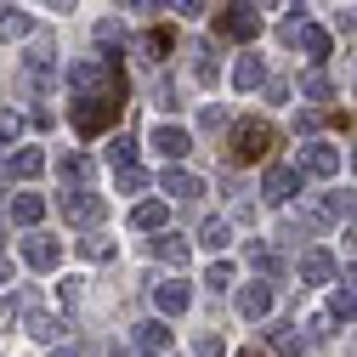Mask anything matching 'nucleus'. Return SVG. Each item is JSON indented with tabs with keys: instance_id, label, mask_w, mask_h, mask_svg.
Listing matches in <instances>:
<instances>
[{
	"instance_id": "1",
	"label": "nucleus",
	"mask_w": 357,
	"mask_h": 357,
	"mask_svg": "<svg viewBox=\"0 0 357 357\" xmlns=\"http://www.w3.org/2000/svg\"><path fill=\"white\" fill-rule=\"evenodd\" d=\"M68 91L74 97H125V79L114 57H79L68 68Z\"/></svg>"
},
{
	"instance_id": "2",
	"label": "nucleus",
	"mask_w": 357,
	"mask_h": 357,
	"mask_svg": "<svg viewBox=\"0 0 357 357\" xmlns=\"http://www.w3.org/2000/svg\"><path fill=\"white\" fill-rule=\"evenodd\" d=\"M357 215V199L351 193H318L306 210H301V227L306 233H329V227H340V221H351Z\"/></svg>"
},
{
	"instance_id": "3",
	"label": "nucleus",
	"mask_w": 357,
	"mask_h": 357,
	"mask_svg": "<svg viewBox=\"0 0 357 357\" xmlns=\"http://www.w3.org/2000/svg\"><path fill=\"white\" fill-rule=\"evenodd\" d=\"M68 119H74V137H97L119 119V97H74Z\"/></svg>"
},
{
	"instance_id": "4",
	"label": "nucleus",
	"mask_w": 357,
	"mask_h": 357,
	"mask_svg": "<svg viewBox=\"0 0 357 357\" xmlns=\"http://www.w3.org/2000/svg\"><path fill=\"white\" fill-rule=\"evenodd\" d=\"M23 79L34 85L40 97H46L52 85H57V46H52V34H34V57L23 63Z\"/></svg>"
},
{
	"instance_id": "5",
	"label": "nucleus",
	"mask_w": 357,
	"mask_h": 357,
	"mask_svg": "<svg viewBox=\"0 0 357 357\" xmlns=\"http://www.w3.org/2000/svg\"><path fill=\"white\" fill-rule=\"evenodd\" d=\"M301 182H306L301 165H266V176H261V199H266V204H289V199L301 193Z\"/></svg>"
},
{
	"instance_id": "6",
	"label": "nucleus",
	"mask_w": 357,
	"mask_h": 357,
	"mask_svg": "<svg viewBox=\"0 0 357 357\" xmlns=\"http://www.w3.org/2000/svg\"><path fill=\"white\" fill-rule=\"evenodd\" d=\"M57 210H63V215L74 221V227H97V221L108 215V204H102V199H97L91 188H68V193L57 199Z\"/></svg>"
},
{
	"instance_id": "7",
	"label": "nucleus",
	"mask_w": 357,
	"mask_h": 357,
	"mask_svg": "<svg viewBox=\"0 0 357 357\" xmlns=\"http://www.w3.org/2000/svg\"><path fill=\"white\" fill-rule=\"evenodd\" d=\"M215 34H221V40H255V34H261V12L244 6V0H238V6H221V12H215Z\"/></svg>"
},
{
	"instance_id": "8",
	"label": "nucleus",
	"mask_w": 357,
	"mask_h": 357,
	"mask_svg": "<svg viewBox=\"0 0 357 357\" xmlns=\"http://www.w3.org/2000/svg\"><path fill=\"white\" fill-rule=\"evenodd\" d=\"M148 148L165 159V165H182L188 153H193V137H188V130L182 125H170V119H159L153 125V137H148Z\"/></svg>"
},
{
	"instance_id": "9",
	"label": "nucleus",
	"mask_w": 357,
	"mask_h": 357,
	"mask_svg": "<svg viewBox=\"0 0 357 357\" xmlns=\"http://www.w3.org/2000/svg\"><path fill=\"white\" fill-rule=\"evenodd\" d=\"M266 148H273V130L255 125V119H238L233 125V159L250 165V159H266Z\"/></svg>"
},
{
	"instance_id": "10",
	"label": "nucleus",
	"mask_w": 357,
	"mask_h": 357,
	"mask_svg": "<svg viewBox=\"0 0 357 357\" xmlns=\"http://www.w3.org/2000/svg\"><path fill=\"white\" fill-rule=\"evenodd\" d=\"M284 40L289 46H301L312 63H324L329 57V29H318V23H306V17H295V23H284Z\"/></svg>"
},
{
	"instance_id": "11",
	"label": "nucleus",
	"mask_w": 357,
	"mask_h": 357,
	"mask_svg": "<svg viewBox=\"0 0 357 357\" xmlns=\"http://www.w3.org/2000/svg\"><path fill=\"white\" fill-rule=\"evenodd\" d=\"M295 165H301L306 176H318V182H329V176H340V148H335V142H306Z\"/></svg>"
},
{
	"instance_id": "12",
	"label": "nucleus",
	"mask_w": 357,
	"mask_h": 357,
	"mask_svg": "<svg viewBox=\"0 0 357 357\" xmlns=\"http://www.w3.org/2000/svg\"><path fill=\"white\" fill-rule=\"evenodd\" d=\"M23 266L52 273V266H63V244H57L52 233H29V238H23Z\"/></svg>"
},
{
	"instance_id": "13",
	"label": "nucleus",
	"mask_w": 357,
	"mask_h": 357,
	"mask_svg": "<svg viewBox=\"0 0 357 357\" xmlns=\"http://www.w3.org/2000/svg\"><path fill=\"white\" fill-rule=\"evenodd\" d=\"M188 306H193V289H188L182 278H165V284H153V312H159V318H182Z\"/></svg>"
},
{
	"instance_id": "14",
	"label": "nucleus",
	"mask_w": 357,
	"mask_h": 357,
	"mask_svg": "<svg viewBox=\"0 0 357 357\" xmlns=\"http://www.w3.org/2000/svg\"><path fill=\"white\" fill-rule=\"evenodd\" d=\"M130 227L137 233H165L170 227V204L165 199H142L137 210H130Z\"/></svg>"
},
{
	"instance_id": "15",
	"label": "nucleus",
	"mask_w": 357,
	"mask_h": 357,
	"mask_svg": "<svg viewBox=\"0 0 357 357\" xmlns=\"http://www.w3.org/2000/svg\"><path fill=\"white\" fill-rule=\"evenodd\" d=\"M266 312H273V284H261V278L244 284V289H238V318L255 324V318H266Z\"/></svg>"
},
{
	"instance_id": "16",
	"label": "nucleus",
	"mask_w": 357,
	"mask_h": 357,
	"mask_svg": "<svg viewBox=\"0 0 357 357\" xmlns=\"http://www.w3.org/2000/svg\"><path fill=\"white\" fill-rule=\"evenodd\" d=\"M137 346H142L148 357H165V351L176 346V335H170L165 318H148V324H137Z\"/></svg>"
},
{
	"instance_id": "17",
	"label": "nucleus",
	"mask_w": 357,
	"mask_h": 357,
	"mask_svg": "<svg viewBox=\"0 0 357 357\" xmlns=\"http://www.w3.org/2000/svg\"><path fill=\"white\" fill-rule=\"evenodd\" d=\"M159 193H170V199H199V193H204V182H199L193 170H182V165H170V170L159 176Z\"/></svg>"
},
{
	"instance_id": "18",
	"label": "nucleus",
	"mask_w": 357,
	"mask_h": 357,
	"mask_svg": "<svg viewBox=\"0 0 357 357\" xmlns=\"http://www.w3.org/2000/svg\"><path fill=\"white\" fill-rule=\"evenodd\" d=\"M261 85H266V63L261 57H238L233 63V91L250 97V91H261Z\"/></svg>"
},
{
	"instance_id": "19",
	"label": "nucleus",
	"mask_w": 357,
	"mask_h": 357,
	"mask_svg": "<svg viewBox=\"0 0 357 357\" xmlns=\"http://www.w3.org/2000/svg\"><path fill=\"white\" fill-rule=\"evenodd\" d=\"M40 170H46V153H40V148H17V153H6V176H17V182H34Z\"/></svg>"
},
{
	"instance_id": "20",
	"label": "nucleus",
	"mask_w": 357,
	"mask_h": 357,
	"mask_svg": "<svg viewBox=\"0 0 357 357\" xmlns=\"http://www.w3.org/2000/svg\"><path fill=\"white\" fill-rule=\"evenodd\" d=\"M301 278L306 284H335V255L329 250H306L301 255Z\"/></svg>"
},
{
	"instance_id": "21",
	"label": "nucleus",
	"mask_w": 357,
	"mask_h": 357,
	"mask_svg": "<svg viewBox=\"0 0 357 357\" xmlns=\"http://www.w3.org/2000/svg\"><path fill=\"white\" fill-rule=\"evenodd\" d=\"M301 97H306V102H329V97H335V79L324 74V63H312V68L301 74Z\"/></svg>"
},
{
	"instance_id": "22",
	"label": "nucleus",
	"mask_w": 357,
	"mask_h": 357,
	"mask_svg": "<svg viewBox=\"0 0 357 357\" xmlns=\"http://www.w3.org/2000/svg\"><path fill=\"white\" fill-rule=\"evenodd\" d=\"M266 346H273L278 357H301V346H306V340H301V329H295V324H266Z\"/></svg>"
},
{
	"instance_id": "23",
	"label": "nucleus",
	"mask_w": 357,
	"mask_h": 357,
	"mask_svg": "<svg viewBox=\"0 0 357 357\" xmlns=\"http://www.w3.org/2000/svg\"><path fill=\"white\" fill-rule=\"evenodd\" d=\"M12 221L17 227H40V221H46V199L40 193H17L12 199Z\"/></svg>"
},
{
	"instance_id": "24",
	"label": "nucleus",
	"mask_w": 357,
	"mask_h": 357,
	"mask_svg": "<svg viewBox=\"0 0 357 357\" xmlns=\"http://www.w3.org/2000/svg\"><path fill=\"white\" fill-rule=\"evenodd\" d=\"M153 255H159L165 266H188L193 244H188V238H176V233H159V238H153Z\"/></svg>"
},
{
	"instance_id": "25",
	"label": "nucleus",
	"mask_w": 357,
	"mask_h": 357,
	"mask_svg": "<svg viewBox=\"0 0 357 357\" xmlns=\"http://www.w3.org/2000/svg\"><path fill=\"white\" fill-rule=\"evenodd\" d=\"M63 329H68V324L57 318V312H29V335H34V340L57 346V340H63Z\"/></svg>"
},
{
	"instance_id": "26",
	"label": "nucleus",
	"mask_w": 357,
	"mask_h": 357,
	"mask_svg": "<svg viewBox=\"0 0 357 357\" xmlns=\"http://www.w3.org/2000/svg\"><path fill=\"white\" fill-rule=\"evenodd\" d=\"M57 170H63V182H68V188H85V182H91V159H85V153H63Z\"/></svg>"
},
{
	"instance_id": "27",
	"label": "nucleus",
	"mask_w": 357,
	"mask_h": 357,
	"mask_svg": "<svg viewBox=\"0 0 357 357\" xmlns=\"http://www.w3.org/2000/svg\"><path fill=\"white\" fill-rule=\"evenodd\" d=\"M29 34H34V17L29 12H12V6L0 12V40H29Z\"/></svg>"
},
{
	"instance_id": "28",
	"label": "nucleus",
	"mask_w": 357,
	"mask_h": 357,
	"mask_svg": "<svg viewBox=\"0 0 357 357\" xmlns=\"http://www.w3.org/2000/svg\"><path fill=\"white\" fill-rule=\"evenodd\" d=\"M199 244H204V250H227V244H233V227H227L221 215H210L204 227H199Z\"/></svg>"
},
{
	"instance_id": "29",
	"label": "nucleus",
	"mask_w": 357,
	"mask_h": 357,
	"mask_svg": "<svg viewBox=\"0 0 357 357\" xmlns=\"http://www.w3.org/2000/svg\"><path fill=\"white\" fill-rule=\"evenodd\" d=\"M329 318L335 324H357V289H335L329 295Z\"/></svg>"
},
{
	"instance_id": "30",
	"label": "nucleus",
	"mask_w": 357,
	"mask_h": 357,
	"mask_svg": "<svg viewBox=\"0 0 357 357\" xmlns=\"http://www.w3.org/2000/svg\"><path fill=\"white\" fill-rule=\"evenodd\" d=\"M250 266L261 278H278L284 273V261H278V250H266V244H250Z\"/></svg>"
},
{
	"instance_id": "31",
	"label": "nucleus",
	"mask_w": 357,
	"mask_h": 357,
	"mask_svg": "<svg viewBox=\"0 0 357 357\" xmlns=\"http://www.w3.org/2000/svg\"><path fill=\"white\" fill-rule=\"evenodd\" d=\"M137 52H142L148 63H165V57H170V34H165V29H153V34H142V40H137Z\"/></svg>"
},
{
	"instance_id": "32",
	"label": "nucleus",
	"mask_w": 357,
	"mask_h": 357,
	"mask_svg": "<svg viewBox=\"0 0 357 357\" xmlns=\"http://www.w3.org/2000/svg\"><path fill=\"white\" fill-rule=\"evenodd\" d=\"M114 176H119V193H148V188H153V176L137 170V165H125V170H114Z\"/></svg>"
},
{
	"instance_id": "33",
	"label": "nucleus",
	"mask_w": 357,
	"mask_h": 357,
	"mask_svg": "<svg viewBox=\"0 0 357 357\" xmlns=\"http://www.w3.org/2000/svg\"><path fill=\"white\" fill-rule=\"evenodd\" d=\"M97 46H102V52L125 46V23H119V17H102V23H97Z\"/></svg>"
},
{
	"instance_id": "34",
	"label": "nucleus",
	"mask_w": 357,
	"mask_h": 357,
	"mask_svg": "<svg viewBox=\"0 0 357 357\" xmlns=\"http://www.w3.org/2000/svg\"><path fill=\"white\" fill-rule=\"evenodd\" d=\"M108 165H114V170L137 165V142H130V137H114V142H108Z\"/></svg>"
},
{
	"instance_id": "35",
	"label": "nucleus",
	"mask_w": 357,
	"mask_h": 357,
	"mask_svg": "<svg viewBox=\"0 0 357 357\" xmlns=\"http://www.w3.org/2000/svg\"><path fill=\"white\" fill-rule=\"evenodd\" d=\"M199 63H193V74L204 79V85H215V46H210V40H199V52H193Z\"/></svg>"
},
{
	"instance_id": "36",
	"label": "nucleus",
	"mask_w": 357,
	"mask_h": 357,
	"mask_svg": "<svg viewBox=\"0 0 357 357\" xmlns=\"http://www.w3.org/2000/svg\"><path fill=\"white\" fill-rule=\"evenodd\" d=\"M17 130H23V119H17L12 108H0V153H6V148L17 142Z\"/></svg>"
},
{
	"instance_id": "37",
	"label": "nucleus",
	"mask_w": 357,
	"mask_h": 357,
	"mask_svg": "<svg viewBox=\"0 0 357 357\" xmlns=\"http://www.w3.org/2000/svg\"><path fill=\"white\" fill-rule=\"evenodd\" d=\"M221 125H227V108H221V102H204V108H199V130H221Z\"/></svg>"
},
{
	"instance_id": "38",
	"label": "nucleus",
	"mask_w": 357,
	"mask_h": 357,
	"mask_svg": "<svg viewBox=\"0 0 357 357\" xmlns=\"http://www.w3.org/2000/svg\"><path fill=\"white\" fill-rule=\"evenodd\" d=\"M204 284H210V289H233V261H215Z\"/></svg>"
},
{
	"instance_id": "39",
	"label": "nucleus",
	"mask_w": 357,
	"mask_h": 357,
	"mask_svg": "<svg viewBox=\"0 0 357 357\" xmlns=\"http://www.w3.org/2000/svg\"><path fill=\"white\" fill-rule=\"evenodd\" d=\"M79 255H85V261H108V255H114V244H108V238H85V244H79Z\"/></svg>"
},
{
	"instance_id": "40",
	"label": "nucleus",
	"mask_w": 357,
	"mask_h": 357,
	"mask_svg": "<svg viewBox=\"0 0 357 357\" xmlns=\"http://www.w3.org/2000/svg\"><path fill=\"white\" fill-rule=\"evenodd\" d=\"M335 34H346V40H357V12L346 6V12H335Z\"/></svg>"
},
{
	"instance_id": "41",
	"label": "nucleus",
	"mask_w": 357,
	"mask_h": 357,
	"mask_svg": "<svg viewBox=\"0 0 357 357\" xmlns=\"http://www.w3.org/2000/svg\"><path fill=\"white\" fill-rule=\"evenodd\" d=\"M165 6H170L176 17H199V12H204V0H165Z\"/></svg>"
},
{
	"instance_id": "42",
	"label": "nucleus",
	"mask_w": 357,
	"mask_h": 357,
	"mask_svg": "<svg viewBox=\"0 0 357 357\" xmlns=\"http://www.w3.org/2000/svg\"><path fill=\"white\" fill-rule=\"evenodd\" d=\"M199 357H227V346H221V335H199Z\"/></svg>"
},
{
	"instance_id": "43",
	"label": "nucleus",
	"mask_w": 357,
	"mask_h": 357,
	"mask_svg": "<svg viewBox=\"0 0 357 357\" xmlns=\"http://www.w3.org/2000/svg\"><path fill=\"white\" fill-rule=\"evenodd\" d=\"M318 125H324V114H318V108H306V114L295 119V130H306V137H318Z\"/></svg>"
},
{
	"instance_id": "44",
	"label": "nucleus",
	"mask_w": 357,
	"mask_h": 357,
	"mask_svg": "<svg viewBox=\"0 0 357 357\" xmlns=\"http://www.w3.org/2000/svg\"><path fill=\"white\" fill-rule=\"evenodd\" d=\"M266 102L284 108V102H289V85H284V79H266Z\"/></svg>"
},
{
	"instance_id": "45",
	"label": "nucleus",
	"mask_w": 357,
	"mask_h": 357,
	"mask_svg": "<svg viewBox=\"0 0 357 357\" xmlns=\"http://www.w3.org/2000/svg\"><path fill=\"white\" fill-rule=\"evenodd\" d=\"M159 108H165V114H176V108H182V102H176V85H159Z\"/></svg>"
},
{
	"instance_id": "46",
	"label": "nucleus",
	"mask_w": 357,
	"mask_h": 357,
	"mask_svg": "<svg viewBox=\"0 0 357 357\" xmlns=\"http://www.w3.org/2000/svg\"><path fill=\"white\" fill-rule=\"evenodd\" d=\"M119 6H125V12H153L159 0H119Z\"/></svg>"
},
{
	"instance_id": "47",
	"label": "nucleus",
	"mask_w": 357,
	"mask_h": 357,
	"mask_svg": "<svg viewBox=\"0 0 357 357\" xmlns=\"http://www.w3.org/2000/svg\"><path fill=\"white\" fill-rule=\"evenodd\" d=\"M40 6H46V12H74L79 0H40Z\"/></svg>"
},
{
	"instance_id": "48",
	"label": "nucleus",
	"mask_w": 357,
	"mask_h": 357,
	"mask_svg": "<svg viewBox=\"0 0 357 357\" xmlns=\"http://www.w3.org/2000/svg\"><path fill=\"white\" fill-rule=\"evenodd\" d=\"M346 244H351V250H357V215H351V221H346Z\"/></svg>"
},
{
	"instance_id": "49",
	"label": "nucleus",
	"mask_w": 357,
	"mask_h": 357,
	"mask_svg": "<svg viewBox=\"0 0 357 357\" xmlns=\"http://www.w3.org/2000/svg\"><path fill=\"white\" fill-rule=\"evenodd\" d=\"M57 357H85V351H74V346H63V340H57Z\"/></svg>"
},
{
	"instance_id": "50",
	"label": "nucleus",
	"mask_w": 357,
	"mask_h": 357,
	"mask_svg": "<svg viewBox=\"0 0 357 357\" xmlns=\"http://www.w3.org/2000/svg\"><path fill=\"white\" fill-rule=\"evenodd\" d=\"M6 278H12V261H0V284H6Z\"/></svg>"
},
{
	"instance_id": "51",
	"label": "nucleus",
	"mask_w": 357,
	"mask_h": 357,
	"mask_svg": "<svg viewBox=\"0 0 357 357\" xmlns=\"http://www.w3.org/2000/svg\"><path fill=\"white\" fill-rule=\"evenodd\" d=\"M351 176H357V148H351Z\"/></svg>"
},
{
	"instance_id": "52",
	"label": "nucleus",
	"mask_w": 357,
	"mask_h": 357,
	"mask_svg": "<svg viewBox=\"0 0 357 357\" xmlns=\"http://www.w3.org/2000/svg\"><path fill=\"white\" fill-rule=\"evenodd\" d=\"M233 357H255V351H233Z\"/></svg>"
},
{
	"instance_id": "53",
	"label": "nucleus",
	"mask_w": 357,
	"mask_h": 357,
	"mask_svg": "<svg viewBox=\"0 0 357 357\" xmlns=\"http://www.w3.org/2000/svg\"><path fill=\"white\" fill-rule=\"evenodd\" d=\"M0 12H6V0H0Z\"/></svg>"
},
{
	"instance_id": "54",
	"label": "nucleus",
	"mask_w": 357,
	"mask_h": 357,
	"mask_svg": "<svg viewBox=\"0 0 357 357\" xmlns=\"http://www.w3.org/2000/svg\"><path fill=\"white\" fill-rule=\"evenodd\" d=\"M351 346H357V340H351Z\"/></svg>"
},
{
	"instance_id": "55",
	"label": "nucleus",
	"mask_w": 357,
	"mask_h": 357,
	"mask_svg": "<svg viewBox=\"0 0 357 357\" xmlns=\"http://www.w3.org/2000/svg\"><path fill=\"white\" fill-rule=\"evenodd\" d=\"M142 357H148V351H142Z\"/></svg>"
}]
</instances>
